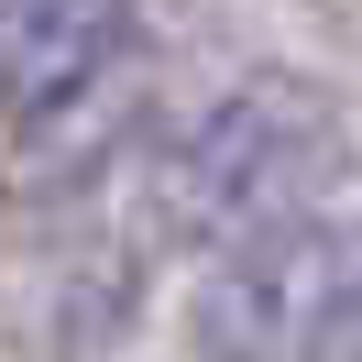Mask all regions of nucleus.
I'll use <instances>...</instances> for the list:
<instances>
[{
	"label": "nucleus",
	"mask_w": 362,
	"mask_h": 362,
	"mask_svg": "<svg viewBox=\"0 0 362 362\" xmlns=\"http://www.w3.org/2000/svg\"><path fill=\"white\" fill-rule=\"evenodd\" d=\"M318 362H362V308H351V318L329 329V351H318Z\"/></svg>",
	"instance_id": "4"
},
{
	"label": "nucleus",
	"mask_w": 362,
	"mask_h": 362,
	"mask_svg": "<svg viewBox=\"0 0 362 362\" xmlns=\"http://www.w3.org/2000/svg\"><path fill=\"white\" fill-rule=\"evenodd\" d=\"M362 308V220L318 209L264 242L220 252V274L198 286V351L209 362H318L329 329Z\"/></svg>",
	"instance_id": "2"
},
{
	"label": "nucleus",
	"mask_w": 362,
	"mask_h": 362,
	"mask_svg": "<svg viewBox=\"0 0 362 362\" xmlns=\"http://www.w3.org/2000/svg\"><path fill=\"white\" fill-rule=\"evenodd\" d=\"M340 187V121L296 77H252V88L209 99L187 143L165 154V220L209 252H242L286 220H318Z\"/></svg>",
	"instance_id": "1"
},
{
	"label": "nucleus",
	"mask_w": 362,
	"mask_h": 362,
	"mask_svg": "<svg viewBox=\"0 0 362 362\" xmlns=\"http://www.w3.org/2000/svg\"><path fill=\"white\" fill-rule=\"evenodd\" d=\"M132 55V0H0V110L45 121Z\"/></svg>",
	"instance_id": "3"
}]
</instances>
